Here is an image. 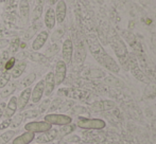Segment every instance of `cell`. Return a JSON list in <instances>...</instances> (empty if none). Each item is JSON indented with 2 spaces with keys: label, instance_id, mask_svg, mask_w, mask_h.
<instances>
[{
  "label": "cell",
  "instance_id": "obj_1",
  "mask_svg": "<svg viewBox=\"0 0 156 144\" xmlns=\"http://www.w3.org/2000/svg\"><path fill=\"white\" fill-rule=\"evenodd\" d=\"M86 43L88 46L89 50H90L91 55L94 57V60L103 66L105 69H107L108 71L113 72L115 74H118L120 72V66L118 65V63L107 53L104 50V48L102 47L101 43L99 41V39L97 38V36L90 35L87 36Z\"/></svg>",
  "mask_w": 156,
  "mask_h": 144
},
{
  "label": "cell",
  "instance_id": "obj_2",
  "mask_svg": "<svg viewBox=\"0 0 156 144\" xmlns=\"http://www.w3.org/2000/svg\"><path fill=\"white\" fill-rule=\"evenodd\" d=\"M109 43H111L112 49L114 50L116 56H117L118 60L122 66H125L127 69V60H129V51H127V47L125 45L124 40L120 37L119 34L117 33H112L109 37Z\"/></svg>",
  "mask_w": 156,
  "mask_h": 144
},
{
  "label": "cell",
  "instance_id": "obj_3",
  "mask_svg": "<svg viewBox=\"0 0 156 144\" xmlns=\"http://www.w3.org/2000/svg\"><path fill=\"white\" fill-rule=\"evenodd\" d=\"M127 69H129L132 75L138 80L139 82L146 83L149 84V78L146 74L144 73V71L140 69L139 64L137 62V58L134 54H129V60H127Z\"/></svg>",
  "mask_w": 156,
  "mask_h": 144
},
{
  "label": "cell",
  "instance_id": "obj_4",
  "mask_svg": "<svg viewBox=\"0 0 156 144\" xmlns=\"http://www.w3.org/2000/svg\"><path fill=\"white\" fill-rule=\"evenodd\" d=\"M76 126L82 129H96L100 130L106 126V122L97 118H80L76 122Z\"/></svg>",
  "mask_w": 156,
  "mask_h": 144
},
{
  "label": "cell",
  "instance_id": "obj_5",
  "mask_svg": "<svg viewBox=\"0 0 156 144\" xmlns=\"http://www.w3.org/2000/svg\"><path fill=\"white\" fill-rule=\"evenodd\" d=\"M44 121L49 123L50 125L66 126L71 124L72 118L63 113H48L44 117Z\"/></svg>",
  "mask_w": 156,
  "mask_h": 144
},
{
  "label": "cell",
  "instance_id": "obj_6",
  "mask_svg": "<svg viewBox=\"0 0 156 144\" xmlns=\"http://www.w3.org/2000/svg\"><path fill=\"white\" fill-rule=\"evenodd\" d=\"M26 132H30L33 134H44L52 129V125L45 121H32L25 125Z\"/></svg>",
  "mask_w": 156,
  "mask_h": 144
},
{
  "label": "cell",
  "instance_id": "obj_7",
  "mask_svg": "<svg viewBox=\"0 0 156 144\" xmlns=\"http://www.w3.org/2000/svg\"><path fill=\"white\" fill-rule=\"evenodd\" d=\"M73 56V43L70 38L65 39L62 45V58L66 65L70 64Z\"/></svg>",
  "mask_w": 156,
  "mask_h": 144
},
{
  "label": "cell",
  "instance_id": "obj_8",
  "mask_svg": "<svg viewBox=\"0 0 156 144\" xmlns=\"http://www.w3.org/2000/svg\"><path fill=\"white\" fill-rule=\"evenodd\" d=\"M54 80L56 85H61L64 83L67 75V65L64 60H58L55 65V70H54Z\"/></svg>",
  "mask_w": 156,
  "mask_h": 144
},
{
  "label": "cell",
  "instance_id": "obj_9",
  "mask_svg": "<svg viewBox=\"0 0 156 144\" xmlns=\"http://www.w3.org/2000/svg\"><path fill=\"white\" fill-rule=\"evenodd\" d=\"M44 92H45V83L44 80H41L35 84L34 88L31 90V101L32 103L36 104L39 103L41 100L44 97Z\"/></svg>",
  "mask_w": 156,
  "mask_h": 144
},
{
  "label": "cell",
  "instance_id": "obj_10",
  "mask_svg": "<svg viewBox=\"0 0 156 144\" xmlns=\"http://www.w3.org/2000/svg\"><path fill=\"white\" fill-rule=\"evenodd\" d=\"M54 13H55L56 22L60 23V25L63 23L66 18V15H67V4H66L65 0H58L56 2Z\"/></svg>",
  "mask_w": 156,
  "mask_h": 144
},
{
  "label": "cell",
  "instance_id": "obj_11",
  "mask_svg": "<svg viewBox=\"0 0 156 144\" xmlns=\"http://www.w3.org/2000/svg\"><path fill=\"white\" fill-rule=\"evenodd\" d=\"M44 83H45V92H44V95L50 97V95L53 93L54 88H55V86H56L53 72L50 71L46 74L45 78H44Z\"/></svg>",
  "mask_w": 156,
  "mask_h": 144
},
{
  "label": "cell",
  "instance_id": "obj_12",
  "mask_svg": "<svg viewBox=\"0 0 156 144\" xmlns=\"http://www.w3.org/2000/svg\"><path fill=\"white\" fill-rule=\"evenodd\" d=\"M44 23H45L46 28L48 30H53L56 25V18H55V13L54 10L49 6L46 9L45 14H44Z\"/></svg>",
  "mask_w": 156,
  "mask_h": 144
},
{
  "label": "cell",
  "instance_id": "obj_13",
  "mask_svg": "<svg viewBox=\"0 0 156 144\" xmlns=\"http://www.w3.org/2000/svg\"><path fill=\"white\" fill-rule=\"evenodd\" d=\"M48 38H49V33H48V31H41L35 36L34 40H33L32 49L34 50V51H39V50L46 45Z\"/></svg>",
  "mask_w": 156,
  "mask_h": 144
},
{
  "label": "cell",
  "instance_id": "obj_14",
  "mask_svg": "<svg viewBox=\"0 0 156 144\" xmlns=\"http://www.w3.org/2000/svg\"><path fill=\"white\" fill-rule=\"evenodd\" d=\"M31 90L32 88H30V87L25 88L21 91L19 97L17 98V106H18L19 110H23L27 107L28 104H29L30 100H31Z\"/></svg>",
  "mask_w": 156,
  "mask_h": 144
},
{
  "label": "cell",
  "instance_id": "obj_15",
  "mask_svg": "<svg viewBox=\"0 0 156 144\" xmlns=\"http://www.w3.org/2000/svg\"><path fill=\"white\" fill-rule=\"evenodd\" d=\"M17 109H18V106H17V98L16 97H11L10 101H9L5 105V110H4L3 117L12 118L13 115H16Z\"/></svg>",
  "mask_w": 156,
  "mask_h": 144
},
{
  "label": "cell",
  "instance_id": "obj_16",
  "mask_svg": "<svg viewBox=\"0 0 156 144\" xmlns=\"http://www.w3.org/2000/svg\"><path fill=\"white\" fill-rule=\"evenodd\" d=\"M35 140V134L30 132H26L23 134L19 135L18 137L13 140L12 144H30Z\"/></svg>",
  "mask_w": 156,
  "mask_h": 144
},
{
  "label": "cell",
  "instance_id": "obj_17",
  "mask_svg": "<svg viewBox=\"0 0 156 144\" xmlns=\"http://www.w3.org/2000/svg\"><path fill=\"white\" fill-rule=\"evenodd\" d=\"M115 106L116 104L113 101H99L94 103L91 107L94 111H105L115 108Z\"/></svg>",
  "mask_w": 156,
  "mask_h": 144
},
{
  "label": "cell",
  "instance_id": "obj_18",
  "mask_svg": "<svg viewBox=\"0 0 156 144\" xmlns=\"http://www.w3.org/2000/svg\"><path fill=\"white\" fill-rule=\"evenodd\" d=\"M19 15L25 22H27L30 16V3L27 0H20L19 2Z\"/></svg>",
  "mask_w": 156,
  "mask_h": 144
},
{
  "label": "cell",
  "instance_id": "obj_19",
  "mask_svg": "<svg viewBox=\"0 0 156 144\" xmlns=\"http://www.w3.org/2000/svg\"><path fill=\"white\" fill-rule=\"evenodd\" d=\"M26 68H27V63L25 60H20V62L16 63L13 69L10 71L12 78H18L19 76H21V74L25 72Z\"/></svg>",
  "mask_w": 156,
  "mask_h": 144
},
{
  "label": "cell",
  "instance_id": "obj_20",
  "mask_svg": "<svg viewBox=\"0 0 156 144\" xmlns=\"http://www.w3.org/2000/svg\"><path fill=\"white\" fill-rule=\"evenodd\" d=\"M56 132H58L54 129H51L47 132H44V134H41L38 138H36V141L39 142L38 144H44V143L50 142V141H52L56 137Z\"/></svg>",
  "mask_w": 156,
  "mask_h": 144
},
{
  "label": "cell",
  "instance_id": "obj_21",
  "mask_svg": "<svg viewBox=\"0 0 156 144\" xmlns=\"http://www.w3.org/2000/svg\"><path fill=\"white\" fill-rule=\"evenodd\" d=\"M16 84L15 83H9L6 86H4L3 88L1 89V92H0V95H1V98H8L10 97L11 94H13L14 93V91L16 90Z\"/></svg>",
  "mask_w": 156,
  "mask_h": 144
},
{
  "label": "cell",
  "instance_id": "obj_22",
  "mask_svg": "<svg viewBox=\"0 0 156 144\" xmlns=\"http://www.w3.org/2000/svg\"><path fill=\"white\" fill-rule=\"evenodd\" d=\"M11 78H12V76H11L10 71H2L1 74H0V89H2L4 86H6L10 83Z\"/></svg>",
  "mask_w": 156,
  "mask_h": 144
},
{
  "label": "cell",
  "instance_id": "obj_23",
  "mask_svg": "<svg viewBox=\"0 0 156 144\" xmlns=\"http://www.w3.org/2000/svg\"><path fill=\"white\" fill-rule=\"evenodd\" d=\"M35 80H36V74H35L34 72L29 73L23 81H21V86L25 87V88H28V87H30V85H32L33 83L35 82Z\"/></svg>",
  "mask_w": 156,
  "mask_h": 144
},
{
  "label": "cell",
  "instance_id": "obj_24",
  "mask_svg": "<svg viewBox=\"0 0 156 144\" xmlns=\"http://www.w3.org/2000/svg\"><path fill=\"white\" fill-rule=\"evenodd\" d=\"M14 136H15L14 130H6V132H4L0 136V144H6L8 142H10V140H12Z\"/></svg>",
  "mask_w": 156,
  "mask_h": 144
},
{
  "label": "cell",
  "instance_id": "obj_25",
  "mask_svg": "<svg viewBox=\"0 0 156 144\" xmlns=\"http://www.w3.org/2000/svg\"><path fill=\"white\" fill-rule=\"evenodd\" d=\"M19 45H20V39L19 38H14L12 41L10 43V49L9 52L12 54H15L19 49Z\"/></svg>",
  "mask_w": 156,
  "mask_h": 144
},
{
  "label": "cell",
  "instance_id": "obj_26",
  "mask_svg": "<svg viewBox=\"0 0 156 144\" xmlns=\"http://www.w3.org/2000/svg\"><path fill=\"white\" fill-rule=\"evenodd\" d=\"M23 113H18V115H13V117L11 118V126L17 127V126H19V124L23 122Z\"/></svg>",
  "mask_w": 156,
  "mask_h": 144
},
{
  "label": "cell",
  "instance_id": "obj_27",
  "mask_svg": "<svg viewBox=\"0 0 156 144\" xmlns=\"http://www.w3.org/2000/svg\"><path fill=\"white\" fill-rule=\"evenodd\" d=\"M105 82L107 83V84L112 85V86H124V84L121 82L120 80H118V78H115L114 76H107L106 78H105Z\"/></svg>",
  "mask_w": 156,
  "mask_h": 144
},
{
  "label": "cell",
  "instance_id": "obj_28",
  "mask_svg": "<svg viewBox=\"0 0 156 144\" xmlns=\"http://www.w3.org/2000/svg\"><path fill=\"white\" fill-rule=\"evenodd\" d=\"M43 12H44V5L36 4V5L34 6V11H33V17H34V20H37L38 18H41Z\"/></svg>",
  "mask_w": 156,
  "mask_h": 144
},
{
  "label": "cell",
  "instance_id": "obj_29",
  "mask_svg": "<svg viewBox=\"0 0 156 144\" xmlns=\"http://www.w3.org/2000/svg\"><path fill=\"white\" fill-rule=\"evenodd\" d=\"M10 58V52L9 51H3L1 53V56H0V70L3 71L4 65H5L6 60Z\"/></svg>",
  "mask_w": 156,
  "mask_h": 144
},
{
  "label": "cell",
  "instance_id": "obj_30",
  "mask_svg": "<svg viewBox=\"0 0 156 144\" xmlns=\"http://www.w3.org/2000/svg\"><path fill=\"white\" fill-rule=\"evenodd\" d=\"M15 64H16V57H14V56H12V57H10L8 60H6L5 65H4V68H3V71H11L13 69V67L15 66Z\"/></svg>",
  "mask_w": 156,
  "mask_h": 144
},
{
  "label": "cell",
  "instance_id": "obj_31",
  "mask_svg": "<svg viewBox=\"0 0 156 144\" xmlns=\"http://www.w3.org/2000/svg\"><path fill=\"white\" fill-rule=\"evenodd\" d=\"M39 115H41V112H39L38 110H36V109H31V110L26 111V112L23 113V117L28 118V119H33V118H37Z\"/></svg>",
  "mask_w": 156,
  "mask_h": 144
},
{
  "label": "cell",
  "instance_id": "obj_32",
  "mask_svg": "<svg viewBox=\"0 0 156 144\" xmlns=\"http://www.w3.org/2000/svg\"><path fill=\"white\" fill-rule=\"evenodd\" d=\"M9 126H11V118H5V120L0 124V130L5 129V128H8Z\"/></svg>",
  "mask_w": 156,
  "mask_h": 144
},
{
  "label": "cell",
  "instance_id": "obj_33",
  "mask_svg": "<svg viewBox=\"0 0 156 144\" xmlns=\"http://www.w3.org/2000/svg\"><path fill=\"white\" fill-rule=\"evenodd\" d=\"M5 105H6V104L4 103V102H1V103H0V120H1V118L4 115V110H5Z\"/></svg>",
  "mask_w": 156,
  "mask_h": 144
},
{
  "label": "cell",
  "instance_id": "obj_34",
  "mask_svg": "<svg viewBox=\"0 0 156 144\" xmlns=\"http://www.w3.org/2000/svg\"><path fill=\"white\" fill-rule=\"evenodd\" d=\"M8 43H9L8 40H1L0 41V47H5L8 45Z\"/></svg>",
  "mask_w": 156,
  "mask_h": 144
},
{
  "label": "cell",
  "instance_id": "obj_35",
  "mask_svg": "<svg viewBox=\"0 0 156 144\" xmlns=\"http://www.w3.org/2000/svg\"><path fill=\"white\" fill-rule=\"evenodd\" d=\"M36 4H41V5H44V4H45V0H36Z\"/></svg>",
  "mask_w": 156,
  "mask_h": 144
},
{
  "label": "cell",
  "instance_id": "obj_36",
  "mask_svg": "<svg viewBox=\"0 0 156 144\" xmlns=\"http://www.w3.org/2000/svg\"><path fill=\"white\" fill-rule=\"evenodd\" d=\"M58 0H49V3L51 4V5H53V4H56V2H58Z\"/></svg>",
  "mask_w": 156,
  "mask_h": 144
},
{
  "label": "cell",
  "instance_id": "obj_37",
  "mask_svg": "<svg viewBox=\"0 0 156 144\" xmlns=\"http://www.w3.org/2000/svg\"><path fill=\"white\" fill-rule=\"evenodd\" d=\"M27 1H29V2H30V1H32V0H27Z\"/></svg>",
  "mask_w": 156,
  "mask_h": 144
},
{
  "label": "cell",
  "instance_id": "obj_38",
  "mask_svg": "<svg viewBox=\"0 0 156 144\" xmlns=\"http://www.w3.org/2000/svg\"><path fill=\"white\" fill-rule=\"evenodd\" d=\"M1 72H2V71H1V70H0V74H1Z\"/></svg>",
  "mask_w": 156,
  "mask_h": 144
},
{
  "label": "cell",
  "instance_id": "obj_39",
  "mask_svg": "<svg viewBox=\"0 0 156 144\" xmlns=\"http://www.w3.org/2000/svg\"><path fill=\"white\" fill-rule=\"evenodd\" d=\"M37 144H38V143H37Z\"/></svg>",
  "mask_w": 156,
  "mask_h": 144
}]
</instances>
